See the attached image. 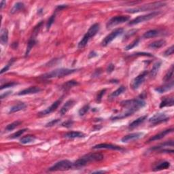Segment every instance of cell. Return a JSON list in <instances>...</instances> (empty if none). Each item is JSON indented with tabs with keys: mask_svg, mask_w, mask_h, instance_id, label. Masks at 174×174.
Here are the masks:
<instances>
[{
	"mask_svg": "<svg viewBox=\"0 0 174 174\" xmlns=\"http://www.w3.org/2000/svg\"><path fill=\"white\" fill-rule=\"evenodd\" d=\"M104 156L101 153H90L83 156L81 158H79L74 163L73 168L75 169H80V168L87 166L91 163L94 162H99L103 160Z\"/></svg>",
	"mask_w": 174,
	"mask_h": 174,
	"instance_id": "1",
	"label": "cell"
},
{
	"mask_svg": "<svg viewBox=\"0 0 174 174\" xmlns=\"http://www.w3.org/2000/svg\"><path fill=\"white\" fill-rule=\"evenodd\" d=\"M146 102L142 99H133L123 101L120 103V106L123 107L125 110L130 111L133 114L140 109L146 106Z\"/></svg>",
	"mask_w": 174,
	"mask_h": 174,
	"instance_id": "2",
	"label": "cell"
},
{
	"mask_svg": "<svg viewBox=\"0 0 174 174\" xmlns=\"http://www.w3.org/2000/svg\"><path fill=\"white\" fill-rule=\"evenodd\" d=\"M78 71L76 69H68V68H61L54 69L53 71L46 73V74L40 76L42 79H51L56 78H63Z\"/></svg>",
	"mask_w": 174,
	"mask_h": 174,
	"instance_id": "3",
	"label": "cell"
},
{
	"mask_svg": "<svg viewBox=\"0 0 174 174\" xmlns=\"http://www.w3.org/2000/svg\"><path fill=\"white\" fill-rule=\"evenodd\" d=\"M166 4L165 2H156L153 3H150V4L143 5L142 6H139L134 8H130L126 10V13H140V12H145V11H151L155 10L157 9H159L162 7L165 6Z\"/></svg>",
	"mask_w": 174,
	"mask_h": 174,
	"instance_id": "4",
	"label": "cell"
},
{
	"mask_svg": "<svg viewBox=\"0 0 174 174\" xmlns=\"http://www.w3.org/2000/svg\"><path fill=\"white\" fill-rule=\"evenodd\" d=\"M74 163L69 160H62L57 162L53 166L48 169V172H65L68 171L73 168Z\"/></svg>",
	"mask_w": 174,
	"mask_h": 174,
	"instance_id": "5",
	"label": "cell"
},
{
	"mask_svg": "<svg viewBox=\"0 0 174 174\" xmlns=\"http://www.w3.org/2000/svg\"><path fill=\"white\" fill-rule=\"evenodd\" d=\"M161 14L160 12L158 11H154L152 13H150L147 14L145 15H142V16H139L135 19L131 20L130 22L129 23V25H137V24L142 23L143 22H146V21H148L150 20H151L152 19H154L156 17L158 16Z\"/></svg>",
	"mask_w": 174,
	"mask_h": 174,
	"instance_id": "6",
	"label": "cell"
},
{
	"mask_svg": "<svg viewBox=\"0 0 174 174\" xmlns=\"http://www.w3.org/2000/svg\"><path fill=\"white\" fill-rule=\"evenodd\" d=\"M123 32L124 29L123 28H118L114 29V31H112L103 39V41L102 42V46L103 47H106L107 46H108L113 40H114L118 36L123 34Z\"/></svg>",
	"mask_w": 174,
	"mask_h": 174,
	"instance_id": "7",
	"label": "cell"
},
{
	"mask_svg": "<svg viewBox=\"0 0 174 174\" xmlns=\"http://www.w3.org/2000/svg\"><path fill=\"white\" fill-rule=\"evenodd\" d=\"M129 19L130 17L129 16H124V15L114 17L108 21V23L106 24V27L107 29L112 28V27L120 25V24L127 22Z\"/></svg>",
	"mask_w": 174,
	"mask_h": 174,
	"instance_id": "8",
	"label": "cell"
},
{
	"mask_svg": "<svg viewBox=\"0 0 174 174\" xmlns=\"http://www.w3.org/2000/svg\"><path fill=\"white\" fill-rule=\"evenodd\" d=\"M169 120V117L165 113H157L149 118V123L152 125H157Z\"/></svg>",
	"mask_w": 174,
	"mask_h": 174,
	"instance_id": "9",
	"label": "cell"
},
{
	"mask_svg": "<svg viewBox=\"0 0 174 174\" xmlns=\"http://www.w3.org/2000/svg\"><path fill=\"white\" fill-rule=\"evenodd\" d=\"M148 74V71H144L143 72L142 74H140L139 75L137 76L136 78H134L132 82H131V88H132L133 90H137V88H139V87L141 86L143 82H144Z\"/></svg>",
	"mask_w": 174,
	"mask_h": 174,
	"instance_id": "10",
	"label": "cell"
},
{
	"mask_svg": "<svg viewBox=\"0 0 174 174\" xmlns=\"http://www.w3.org/2000/svg\"><path fill=\"white\" fill-rule=\"evenodd\" d=\"M61 99H59L57 100L56 102H54L53 104H52L50 107H48V108H46L44 110L40 112L38 114V116L39 117H43V116H46V115H48V114H50L51 113H53V112H54L57 109L58 107L59 106L60 103H61Z\"/></svg>",
	"mask_w": 174,
	"mask_h": 174,
	"instance_id": "11",
	"label": "cell"
},
{
	"mask_svg": "<svg viewBox=\"0 0 174 174\" xmlns=\"http://www.w3.org/2000/svg\"><path fill=\"white\" fill-rule=\"evenodd\" d=\"M93 149H107V150H118V151H124V149L120 146L111 144V143H99L94 146Z\"/></svg>",
	"mask_w": 174,
	"mask_h": 174,
	"instance_id": "12",
	"label": "cell"
},
{
	"mask_svg": "<svg viewBox=\"0 0 174 174\" xmlns=\"http://www.w3.org/2000/svg\"><path fill=\"white\" fill-rule=\"evenodd\" d=\"M143 135H144V134H143V133H140V132L131 133V134H129V135L124 136L123 138L121 139V142L123 143H127V142L135 141V140H137L139 138H141Z\"/></svg>",
	"mask_w": 174,
	"mask_h": 174,
	"instance_id": "13",
	"label": "cell"
},
{
	"mask_svg": "<svg viewBox=\"0 0 174 174\" xmlns=\"http://www.w3.org/2000/svg\"><path fill=\"white\" fill-rule=\"evenodd\" d=\"M173 131V129H166L164 130L163 131H161V133L157 134L154 136H152V137H150L148 140V143L152 142H154V141H158V140H160L161 139L164 138L168 134H170L171 133H172Z\"/></svg>",
	"mask_w": 174,
	"mask_h": 174,
	"instance_id": "14",
	"label": "cell"
},
{
	"mask_svg": "<svg viewBox=\"0 0 174 174\" xmlns=\"http://www.w3.org/2000/svg\"><path fill=\"white\" fill-rule=\"evenodd\" d=\"M75 104H76V102L74 99H69L68 101H67L65 104H64L62 106V108H61L59 111V114L61 116L66 114L69 109H71L74 106Z\"/></svg>",
	"mask_w": 174,
	"mask_h": 174,
	"instance_id": "15",
	"label": "cell"
},
{
	"mask_svg": "<svg viewBox=\"0 0 174 174\" xmlns=\"http://www.w3.org/2000/svg\"><path fill=\"white\" fill-rule=\"evenodd\" d=\"M41 91V88L38 87H31L29 88H25L23 91H20L19 93H18L17 94L20 96L23 95H27V94H36L38 93Z\"/></svg>",
	"mask_w": 174,
	"mask_h": 174,
	"instance_id": "16",
	"label": "cell"
},
{
	"mask_svg": "<svg viewBox=\"0 0 174 174\" xmlns=\"http://www.w3.org/2000/svg\"><path fill=\"white\" fill-rule=\"evenodd\" d=\"M147 118H148L147 116L145 115V116H142V117H139L138 118H137L136 120L133 121L132 123L129 125V127L128 128H129V129H131V130L135 129L136 127H139L140 124H142V123H144L145 120L147 119Z\"/></svg>",
	"mask_w": 174,
	"mask_h": 174,
	"instance_id": "17",
	"label": "cell"
},
{
	"mask_svg": "<svg viewBox=\"0 0 174 174\" xmlns=\"http://www.w3.org/2000/svg\"><path fill=\"white\" fill-rule=\"evenodd\" d=\"M85 137V134L80 132V131H69L66 133L64 135V137L66 139H76V138H82Z\"/></svg>",
	"mask_w": 174,
	"mask_h": 174,
	"instance_id": "18",
	"label": "cell"
},
{
	"mask_svg": "<svg viewBox=\"0 0 174 174\" xmlns=\"http://www.w3.org/2000/svg\"><path fill=\"white\" fill-rule=\"evenodd\" d=\"M173 88V82L172 81L169 82L168 84H166L159 87H157L155 88V91H157L158 93H166L167 91H169Z\"/></svg>",
	"mask_w": 174,
	"mask_h": 174,
	"instance_id": "19",
	"label": "cell"
},
{
	"mask_svg": "<svg viewBox=\"0 0 174 174\" xmlns=\"http://www.w3.org/2000/svg\"><path fill=\"white\" fill-rule=\"evenodd\" d=\"M168 146H171V147H173V140H169V141H167L165 142L164 143H161L160 145L157 146H154L152 148L150 149V150L151 151H158L160 150L161 149L163 148H166Z\"/></svg>",
	"mask_w": 174,
	"mask_h": 174,
	"instance_id": "20",
	"label": "cell"
},
{
	"mask_svg": "<svg viewBox=\"0 0 174 174\" xmlns=\"http://www.w3.org/2000/svg\"><path fill=\"white\" fill-rule=\"evenodd\" d=\"M99 29H100L99 24V23H94L90 27L89 29H88V31L87 32V33L90 36L91 38H92L94 37V36L97 34V33L99 31Z\"/></svg>",
	"mask_w": 174,
	"mask_h": 174,
	"instance_id": "21",
	"label": "cell"
},
{
	"mask_svg": "<svg viewBox=\"0 0 174 174\" xmlns=\"http://www.w3.org/2000/svg\"><path fill=\"white\" fill-rule=\"evenodd\" d=\"M27 108V105L25 103H17V104L13 106L12 108L10 109V111H9V114H13V113L19 112L21 110H23L24 109H25Z\"/></svg>",
	"mask_w": 174,
	"mask_h": 174,
	"instance_id": "22",
	"label": "cell"
},
{
	"mask_svg": "<svg viewBox=\"0 0 174 174\" xmlns=\"http://www.w3.org/2000/svg\"><path fill=\"white\" fill-rule=\"evenodd\" d=\"M165 44H166L165 40H164V39H159V40H157L152 42L151 44H150L148 47L150 48H151V49H158V48H160L161 47L164 46Z\"/></svg>",
	"mask_w": 174,
	"mask_h": 174,
	"instance_id": "23",
	"label": "cell"
},
{
	"mask_svg": "<svg viewBox=\"0 0 174 174\" xmlns=\"http://www.w3.org/2000/svg\"><path fill=\"white\" fill-rule=\"evenodd\" d=\"M78 85H79L78 82L76 80H69L66 82L65 83H64L61 86V88L63 91H69V89H71V88L74 87L78 86Z\"/></svg>",
	"mask_w": 174,
	"mask_h": 174,
	"instance_id": "24",
	"label": "cell"
},
{
	"mask_svg": "<svg viewBox=\"0 0 174 174\" xmlns=\"http://www.w3.org/2000/svg\"><path fill=\"white\" fill-rule=\"evenodd\" d=\"M161 64L162 62L161 61H157L156 63H154V65L152 67V68L151 69L150 72V77L152 78H154L156 77V76L157 75L158 71H159V69L161 68Z\"/></svg>",
	"mask_w": 174,
	"mask_h": 174,
	"instance_id": "25",
	"label": "cell"
},
{
	"mask_svg": "<svg viewBox=\"0 0 174 174\" xmlns=\"http://www.w3.org/2000/svg\"><path fill=\"white\" fill-rule=\"evenodd\" d=\"M0 42L2 44L6 45L8 42V31L7 29L3 28L1 31V35H0Z\"/></svg>",
	"mask_w": 174,
	"mask_h": 174,
	"instance_id": "26",
	"label": "cell"
},
{
	"mask_svg": "<svg viewBox=\"0 0 174 174\" xmlns=\"http://www.w3.org/2000/svg\"><path fill=\"white\" fill-rule=\"evenodd\" d=\"M173 104H174V101L173 97H166V98H164L163 100H162L159 107L160 108H163L167 106H173Z\"/></svg>",
	"mask_w": 174,
	"mask_h": 174,
	"instance_id": "27",
	"label": "cell"
},
{
	"mask_svg": "<svg viewBox=\"0 0 174 174\" xmlns=\"http://www.w3.org/2000/svg\"><path fill=\"white\" fill-rule=\"evenodd\" d=\"M24 8H25V4H24L23 2H17L16 4L13 6V8L10 10V13L13 14H16L19 13L20 10H23Z\"/></svg>",
	"mask_w": 174,
	"mask_h": 174,
	"instance_id": "28",
	"label": "cell"
},
{
	"mask_svg": "<svg viewBox=\"0 0 174 174\" xmlns=\"http://www.w3.org/2000/svg\"><path fill=\"white\" fill-rule=\"evenodd\" d=\"M125 91H126V87H124V86H120L118 88V89L114 91V92L110 94V95L109 96V99H114V98H116V97L120 96V94H122L123 93H124Z\"/></svg>",
	"mask_w": 174,
	"mask_h": 174,
	"instance_id": "29",
	"label": "cell"
},
{
	"mask_svg": "<svg viewBox=\"0 0 174 174\" xmlns=\"http://www.w3.org/2000/svg\"><path fill=\"white\" fill-rule=\"evenodd\" d=\"M91 39V38L90 36L88 35L87 33H85L84 35L83 36V38H82V39L80 41V42H79V43H78V48H79V49H82V48H84L87 45V44L88 43V42H89V40H90Z\"/></svg>",
	"mask_w": 174,
	"mask_h": 174,
	"instance_id": "30",
	"label": "cell"
},
{
	"mask_svg": "<svg viewBox=\"0 0 174 174\" xmlns=\"http://www.w3.org/2000/svg\"><path fill=\"white\" fill-rule=\"evenodd\" d=\"M158 35H159V31H158L157 29H152L146 31L144 34H143V37L145 39H150L157 37Z\"/></svg>",
	"mask_w": 174,
	"mask_h": 174,
	"instance_id": "31",
	"label": "cell"
},
{
	"mask_svg": "<svg viewBox=\"0 0 174 174\" xmlns=\"http://www.w3.org/2000/svg\"><path fill=\"white\" fill-rule=\"evenodd\" d=\"M171 166V164L168 161H164L162 162V163H160L158 165H157L154 168V171L157 172V171H161V170H164V169H169Z\"/></svg>",
	"mask_w": 174,
	"mask_h": 174,
	"instance_id": "32",
	"label": "cell"
},
{
	"mask_svg": "<svg viewBox=\"0 0 174 174\" xmlns=\"http://www.w3.org/2000/svg\"><path fill=\"white\" fill-rule=\"evenodd\" d=\"M35 140V137L34 135H28L23 137L22 138L20 139V143H22V144H27V143L33 142Z\"/></svg>",
	"mask_w": 174,
	"mask_h": 174,
	"instance_id": "33",
	"label": "cell"
},
{
	"mask_svg": "<svg viewBox=\"0 0 174 174\" xmlns=\"http://www.w3.org/2000/svg\"><path fill=\"white\" fill-rule=\"evenodd\" d=\"M22 123V122L20 121V120H16L13 122V123H12L10 124H8L6 127L5 128V131H13L14 129H16L17 127H18L19 126V125Z\"/></svg>",
	"mask_w": 174,
	"mask_h": 174,
	"instance_id": "34",
	"label": "cell"
},
{
	"mask_svg": "<svg viewBox=\"0 0 174 174\" xmlns=\"http://www.w3.org/2000/svg\"><path fill=\"white\" fill-rule=\"evenodd\" d=\"M173 65L171 66L170 69H169V70H168L167 72L166 73L165 76H164L163 81L164 82H169L171 80H172V78H173Z\"/></svg>",
	"mask_w": 174,
	"mask_h": 174,
	"instance_id": "35",
	"label": "cell"
},
{
	"mask_svg": "<svg viewBox=\"0 0 174 174\" xmlns=\"http://www.w3.org/2000/svg\"><path fill=\"white\" fill-rule=\"evenodd\" d=\"M89 109H90L89 104L84 105L83 107H82V108L79 109L78 111L79 116H80V117H83V116H84L88 111H89Z\"/></svg>",
	"mask_w": 174,
	"mask_h": 174,
	"instance_id": "36",
	"label": "cell"
},
{
	"mask_svg": "<svg viewBox=\"0 0 174 174\" xmlns=\"http://www.w3.org/2000/svg\"><path fill=\"white\" fill-rule=\"evenodd\" d=\"M139 42V38H137V39H135V40L131 42V43L130 44L127 46L125 47L124 50H131V49H133V48H135V46H137V45H138Z\"/></svg>",
	"mask_w": 174,
	"mask_h": 174,
	"instance_id": "37",
	"label": "cell"
},
{
	"mask_svg": "<svg viewBox=\"0 0 174 174\" xmlns=\"http://www.w3.org/2000/svg\"><path fill=\"white\" fill-rule=\"evenodd\" d=\"M55 18H56V13H54L50 17V19H48V22H47V23H46V29H47L48 31L50 29L51 26L53 25V24L54 22V20H55Z\"/></svg>",
	"mask_w": 174,
	"mask_h": 174,
	"instance_id": "38",
	"label": "cell"
},
{
	"mask_svg": "<svg viewBox=\"0 0 174 174\" xmlns=\"http://www.w3.org/2000/svg\"><path fill=\"white\" fill-rule=\"evenodd\" d=\"M26 131H27V129H20L19 131H17V132H15L14 134H13V135L10 136V139L18 138V137H19L20 136L22 135L24 133L26 132Z\"/></svg>",
	"mask_w": 174,
	"mask_h": 174,
	"instance_id": "39",
	"label": "cell"
},
{
	"mask_svg": "<svg viewBox=\"0 0 174 174\" xmlns=\"http://www.w3.org/2000/svg\"><path fill=\"white\" fill-rule=\"evenodd\" d=\"M14 61H15V59H14V58H13V59H10V61H9V63L7 64V65H6L4 68L1 70V72H0V74H4V73L8 71L9 69H10V68L12 66V65H13V64L14 63Z\"/></svg>",
	"mask_w": 174,
	"mask_h": 174,
	"instance_id": "40",
	"label": "cell"
},
{
	"mask_svg": "<svg viewBox=\"0 0 174 174\" xmlns=\"http://www.w3.org/2000/svg\"><path fill=\"white\" fill-rule=\"evenodd\" d=\"M106 88H104V89H103L102 91H100L99 92L97 93V95L96 97V102L97 103H101V102H102V98H103V97L104 94H106Z\"/></svg>",
	"mask_w": 174,
	"mask_h": 174,
	"instance_id": "41",
	"label": "cell"
},
{
	"mask_svg": "<svg viewBox=\"0 0 174 174\" xmlns=\"http://www.w3.org/2000/svg\"><path fill=\"white\" fill-rule=\"evenodd\" d=\"M173 52H174V46H173V45H172V46L169 47L168 49H167L164 52L163 56L167 57L172 55V54H173Z\"/></svg>",
	"mask_w": 174,
	"mask_h": 174,
	"instance_id": "42",
	"label": "cell"
},
{
	"mask_svg": "<svg viewBox=\"0 0 174 174\" xmlns=\"http://www.w3.org/2000/svg\"><path fill=\"white\" fill-rule=\"evenodd\" d=\"M16 85H17V82H8V83H6L4 85H2L1 88H0V89L4 90V89H5V88H10V87H13L14 86H16Z\"/></svg>",
	"mask_w": 174,
	"mask_h": 174,
	"instance_id": "43",
	"label": "cell"
},
{
	"mask_svg": "<svg viewBox=\"0 0 174 174\" xmlns=\"http://www.w3.org/2000/svg\"><path fill=\"white\" fill-rule=\"evenodd\" d=\"M60 121H61L60 119H54V120H51L50 122H49V123H48L46 124V127H53V126H54V125H56L59 123Z\"/></svg>",
	"mask_w": 174,
	"mask_h": 174,
	"instance_id": "44",
	"label": "cell"
},
{
	"mask_svg": "<svg viewBox=\"0 0 174 174\" xmlns=\"http://www.w3.org/2000/svg\"><path fill=\"white\" fill-rule=\"evenodd\" d=\"M73 124H74V121L72 120H68L65 122H64V123L61 124L62 126L65 128H70L71 127H72Z\"/></svg>",
	"mask_w": 174,
	"mask_h": 174,
	"instance_id": "45",
	"label": "cell"
},
{
	"mask_svg": "<svg viewBox=\"0 0 174 174\" xmlns=\"http://www.w3.org/2000/svg\"><path fill=\"white\" fill-rule=\"evenodd\" d=\"M115 69V66L114 64H109V65H108V68H107V72L108 73V74H111V73L114 71Z\"/></svg>",
	"mask_w": 174,
	"mask_h": 174,
	"instance_id": "46",
	"label": "cell"
},
{
	"mask_svg": "<svg viewBox=\"0 0 174 174\" xmlns=\"http://www.w3.org/2000/svg\"><path fill=\"white\" fill-rule=\"evenodd\" d=\"M137 31V30H131V31H129V32H128L127 34H126V35L124 36V39L125 38H127V39H128L129 38V37H130V35L131 36L132 35H133V34H135V32Z\"/></svg>",
	"mask_w": 174,
	"mask_h": 174,
	"instance_id": "47",
	"label": "cell"
},
{
	"mask_svg": "<svg viewBox=\"0 0 174 174\" xmlns=\"http://www.w3.org/2000/svg\"><path fill=\"white\" fill-rule=\"evenodd\" d=\"M12 91H7V92H5L4 93H2L1 94V99H3L6 98V97H7L8 96L10 95V94H12Z\"/></svg>",
	"mask_w": 174,
	"mask_h": 174,
	"instance_id": "48",
	"label": "cell"
},
{
	"mask_svg": "<svg viewBox=\"0 0 174 174\" xmlns=\"http://www.w3.org/2000/svg\"><path fill=\"white\" fill-rule=\"evenodd\" d=\"M97 56H98V54H97L95 51H91L89 54H88V59H93V58L96 57Z\"/></svg>",
	"mask_w": 174,
	"mask_h": 174,
	"instance_id": "49",
	"label": "cell"
},
{
	"mask_svg": "<svg viewBox=\"0 0 174 174\" xmlns=\"http://www.w3.org/2000/svg\"><path fill=\"white\" fill-rule=\"evenodd\" d=\"M67 7H68V6H66V5H59V6H58L56 8V12L58 11V10H63V9Z\"/></svg>",
	"mask_w": 174,
	"mask_h": 174,
	"instance_id": "50",
	"label": "cell"
},
{
	"mask_svg": "<svg viewBox=\"0 0 174 174\" xmlns=\"http://www.w3.org/2000/svg\"><path fill=\"white\" fill-rule=\"evenodd\" d=\"M6 4V2L5 1H2L1 2H0V8H1V10H2V9L4 8Z\"/></svg>",
	"mask_w": 174,
	"mask_h": 174,
	"instance_id": "51",
	"label": "cell"
},
{
	"mask_svg": "<svg viewBox=\"0 0 174 174\" xmlns=\"http://www.w3.org/2000/svg\"><path fill=\"white\" fill-rule=\"evenodd\" d=\"M93 173H106V171H96V172H92Z\"/></svg>",
	"mask_w": 174,
	"mask_h": 174,
	"instance_id": "52",
	"label": "cell"
}]
</instances>
